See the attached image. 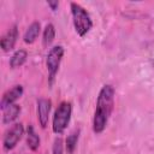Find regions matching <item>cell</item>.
I'll list each match as a JSON object with an SVG mask.
<instances>
[{
	"mask_svg": "<svg viewBox=\"0 0 154 154\" xmlns=\"http://www.w3.org/2000/svg\"><path fill=\"white\" fill-rule=\"evenodd\" d=\"M114 94L116 90L112 84H105L99 91L93 117V131L96 135L101 134L107 126L108 119L114 108Z\"/></svg>",
	"mask_w": 154,
	"mask_h": 154,
	"instance_id": "1",
	"label": "cell"
},
{
	"mask_svg": "<svg viewBox=\"0 0 154 154\" xmlns=\"http://www.w3.org/2000/svg\"><path fill=\"white\" fill-rule=\"evenodd\" d=\"M70 8L75 30L81 37H84L93 28V20L90 14L83 6H81L77 2H71Z\"/></svg>",
	"mask_w": 154,
	"mask_h": 154,
	"instance_id": "2",
	"label": "cell"
},
{
	"mask_svg": "<svg viewBox=\"0 0 154 154\" xmlns=\"http://www.w3.org/2000/svg\"><path fill=\"white\" fill-rule=\"evenodd\" d=\"M71 114H72V105H71V102L61 101L58 105V107H57V109L54 112V116H53L52 130H53L54 134L61 135L66 130V128H67V125H69V123L71 120Z\"/></svg>",
	"mask_w": 154,
	"mask_h": 154,
	"instance_id": "3",
	"label": "cell"
},
{
	"mask_svg": "<svg viewBox=\"0 0 154 154\" xmlns=\"http://www.w3.org/2000/svg\"><path fill=\"white\" fill-rule=\"evenodd\" d=\"M64 53H65L64 47L60 46V45L53 46L48 51V54L46 57V67H47V72H48V83H49V85H52L54 79H55V76L59 71Z\"/></svg>",
	"mask_w": 154,
	"mask_h": 154,
	"instance_id": "4",
	"label": "cell"
},
{
	"mask_svg": "<svg viewBox=\"0 0 154 154\" xmlns=\"http://www.w3.org/2000/svg\"><path fill=\"white\" fill-rule=\"evenodd\" d=\"M24 135V126L22 123H16L13 124L4 135V138H2V147L6 152H10L12 150L17 143L22 140Z\"/></svg>",
	"mask_w": 154,
	"mask_h": 154,
	"instance_id": "5",
	"label": "cell"
},
{
	"mask_svg": "<svg viewBox=\"0 0 154 154\" xmlns=\"http://www.w3.org/2000/svg\"><path fill=\"white\" fill-rule=\"evenodd\" d=\"M51 108H52V101L49 99H46V97L37 99V108H36L37 119H38L41 128H43V129L48 125Z\"/></svg>",
	"mask_w": 154,
	"mask_h": 154,
	"instance_id": "6",
	"label": "cell"
},
{
	"mask_svg": "<svg viewBox=\"0 0 154 154\" xmlns=\"http://www.w3.org/2000/svg\"><path fill=\"white\" fill-rule=\"evenodd\" d=\"M23 91H24V89H23V87H22L20 84L13 85L11 89L6 90V91L4 93V95H2V97H1V101H0V107H1V109H5V108H7L8 106L16 103V101L23 95Z\"/></svg>",
	"mask_w": 154,
	"mask_h": 154,
	"instance_id": "7",
	"label": "cell"
},
{
	"mask_svg": "<svg viewBox=\"0 0 154 154\" xmlns=\"http://www.w3.org/2000/svg\"><path fill=\"white\" fill-rule=\"evenodd\" d=\"M18 38V28L16 24H13L12 26H10L7 29V31L2 35L1 40H0V46L2 48L4 52H10L14 48V45L17 42Z\"/></svg>",
	"mask_w": 154,
	"mask_h": 154,
	"instance_id": "8",
	"label": "cell"
},
{
	"mask_svg": "<svg viewBox=\"0 0 154 154\" xmlns=\"http://www.w3.org/2000/svg\"><path fill=\"white\" fill-rule=\"evenodd\" d=\"M40 31H41V24L40 22H32L25 30L24 35H23V41L26 43V45H31L36 41V38L38 37L40 35Z\"/></svg>",
	"mask_w": 154,
	"mask_h": 154,
	"instance_id": "9",
	"label": "cell"
},
{
	"mask_svg": "<svg viewBox=\"0 0 154 154\" xmlns=\"http://www.w3.org/2000/svg\"><path fill=\"white\" fill-rule=\"evenodd\" d=\"M20 111H22V108L17 103H13V105L8 106L7 108L2 109V124L8 125V124L13 123L20 114Z\"/></svg>",
	"mask_w": 154,
	"mask_h": 154,
	"instance_id": "10",
	"label": "cell"
},
{
	"mask_svg": "<svg viewBox=\"0 0 154 154\" xmlns=\"http://www.w3.org/2000/svg\"><path fill=\"white\" fill-rule=\"evenodd\" d=\"M26 144H28L29 149L32 152L37 150L40 147V137L35 132V129L31 124H29L26 128Z\"/></svg>",
	"mask_w": 154,
	"mask_h": 154,
	"instance_id": "11",
	"label": "cell"
},
{
	"mask_svg": "<svg viewBox=\"0 0 154 154\" xmlns=\"http://www.w3.org/2000/svg\"><path fill=\"white\" fill-rule=\"evenodd\" d=\"M79 132H81L79 129H75L67 135V137L65 140V149H66L67 154L75 153L76 147H77V142H78V137H79Z\"/></svg>",
	"mask_w": 154,
	"mask_h": 154,
	"instance_id": "12",
	"label": "cell"
},
{
	"mask_svg": "<svg viewBox=\"0 0 154 154\" xmlns=\"http://www.w3.org/2000/svg\"><path fill=\"white\" fill-rule=\"evenodd\" d=\"M26 58H28V53L25 49H17L12 57L10 58V66L12 69H17V67H20L25 61H26Z\"/></svg>",
	"mask_w": 154,
	"mask_h": 154,
	"instance_id": "13",
	"label": "cell"
},
{
	"mask_svg": "<svg viewBox=\"0 0 154 154\" xmlns=\"http://www.w3.org/2000/svg\"><path fill=\"white\" fill-rule=\"evenodd\" d=\"M55 38V28L52 23L46 24L45 29H43V34H42V46L45 48H48L52 42Z\"/></svg>",
	"mask_w": 154,
	"mask_h": 154,
	"instance_id": "14",
	"label": "cell"
},
{
	"mask_svg": "<svg viewBox=\"0 0 154 154\" xmlns=\"http://www.w3.org/2000/svg\"><path fill=\"white\" fill-rule=\"evenodd\" d=\"M53 154H64V142L61 137H55L53 142V148H52Z\"/></svg>",
	"mask_w": 154,
	"mask_h": 154,
	"instance_id": "15",
	"label": "cell"
},
{
	"mask_svg": "<svg viewBox=\"0 0 154 154\" xmlns=\"http://www.w3.org/2000/svg\"><path fill=\"white\" fill-rule=\"evenodd\" d=\"M47 5H48L53 11H55V10H58V7H59V1H48Z\"/></svg>",
	"mask_w": 154,
	"mask_h": 154,
	"instance_id": "16",
	"label": "cell"
},
{
	"mask_svg": "<svg viewBox=\"0 0 154 154\" xmlns=\"http://www.w3.org/2000/svg\"><path fill=\"white\" fill-rule=\"evenodd\" d=\"M153 65H154V63H153Z\"/></svg>",
	"mask_w": 154,
	"mask_h": 154,
	"instance_id": "17",
	"label": "cell"
}]
</instances>
